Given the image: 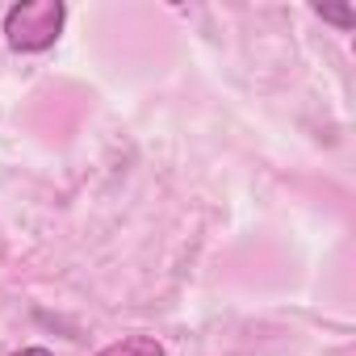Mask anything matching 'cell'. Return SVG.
<instances>
[{
  "mask_svg": "<svg viewBox=\"0 0 356 356\" xmlns=\"http://www.w3.org/2000/svg\"><path fill=\"white\" fill-rule=\"evenodd\" d=\"M63 22H67L63 0H22V5H13L5 13V38L13 51L38 55V51H51L59 42Z\"/></svg>",
  "mask_w": 356,
  "mask_h": 356,
  "instance_id": "6da1fadb",
  "label": "cell"
},
{
  "mask_svg": "<svg viewBox=\"0 0 356 356\" xmlns=\"http://www.w3.org/2000/svg\"><path fill=\"white\" fill-rule=\"evenodd\" d=\"M97 356H163V343L155 335H126V339L101 348Z\"/></svg>",
  "mask_w": 356,
  "mask_h": 356,
  "instance_id": "7a4b0ae2",
  "label": "cell"
},
{
  "mask_svg": "<svg viewBox=\"0 0 356 356\" xmlns=\"http://www.w3.org/2000/svg\"><path fill=\"white\" fill-rule=\"evenodd\" d=\"M314 13H318L323 22H335L339 30H352V26H356V13H352L348 5H314Z\"/></svg>",
  "mask_w": 356,
  "mask_h": 356,
  "instance_id": "3957f363",
  "label": "cell"
},
{
  "mask_svg": "<svg viewBox=\"0 0 356 356\" xmlns=\"http://www.w3.org/2000/svg\"><path fill=\"white\" fill-rule=\"evenodd\" d=\"M13 356H55V352H47V348H22V352H13Z\"/></svg>",
  "mask_w": 356,
  "mask_h": 356,
  "instance_id": "277c9868",
  "label": "cell"
}]
</instances>
